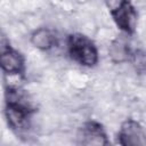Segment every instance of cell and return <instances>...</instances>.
<instances>
[{
    "label": "cell",
    "mask_w": 146,
    "mask_h": 146,
    "mask_svg": "<svg viewBox=\"0 0 146 146\" xmlns=\"http://www.w3.org/2000/svg\"><path fill=\"white\" fill-rule=\"evenodd\" d=\"M35 106L27 92L18 86H7L5 89V117L9 129L18 137L24 136L31 128Z\"/></svg>",
    "instance_id": "obj_1"
},
{
    "label": "cell",
    "mask_w": 146,
    "mask_h": 146,
    "mask_svg": "<svg viewBox=\"0 0 146 146\" xmlns=\"http://www.w3.org/2000/svg\"><path fill=\"white\" fill-rule=\"evenodd\" d=\"M67 54L76 64L84 67H94L98 63V49L95 42L82 33H72L66 41Z\"/></svg>",
    "instance_id": "obj_2"
},
{
    "label": "cell",
    "mask_w": 146,
    "mask_h": 146,
    "mask_svg": "<svg viewBox=\"0 0 146 146\" xmlns=\"http://www.w3.org/2000/svg\"><path fill=\"white\" fill-rule=\"evenodd\" d=\"M115 25L122 33L132 35L136 32L138 14L131 0H105Z\"/></svg>",
    "instance_id": "obj_3"
},
{
    "label": "cell",
    "mask_w": 146,
    "mask_h": 146,
    "mask_svg": "<svg viewBox=\"0 0 146 146\" xmlns=\"http://www.w3.org/2000/svg\"><path fill=\"white\" fill-rule=\"evenodd\" d=\"M1 70L5 75H23L25 72V58L24 56L13 48L5 36L1 41V55H0Z\"/></svg>",
    "instance_id": "obj_4"
},
{
    "label": "cell",
    "mask_w": 146,
    "mask_h": 146,
    "mask_svg": "<svg viewBox=\"0 0 146 146\" xmlns=\"http://www.w3.org/2000/svg\"><path fill=\"white\" fill-rule=\"evenodd\" d=\"M76 138L79 145L105 146L110 144L104 125L95 120L86 121L80 127Z\"/></svg>",
    "instance_id": "obj_5"
},
{
    "label": "cell",
    "mask_w": 146,
    "mask_h": 146,
    "mask_svg": "<svg viewBox=\"0 0 146 146\" xmlns=\"http://www.w3.org/2000/svg\"><path fill=\"white\" fill-rule=\"evenodd\" d=\"M117 143L122 146L146 145V131L138 121L128 117L121 123L117 132Z\"/></svg>",
    "instance_id": "obj_6"
},
{
    "label": "cell",
    "mask_w": 146,
    "mask_h": 146,
    "mask_svg": "<svg viewBox=\"0 0 146 146\" xmlns=\"http://www.w3.org/2000/svg\"><path fill=\"white\" fill-rule=\"evenodd\" d=\"M128 36L130 35L123 33L121 35H117L111 42L110 48H108V54L113 63L121 64V63H127L130 60L133 48L131 47V43Z\"/></svg>",
    "instance_id": "obj_7"
},
{
    "label": "cell",
    "mask_w": 146,
    "mask_h": 146,
    "mask_svg": "<svg viewBox=\"0 0 146 146\" xmlns=\"http://www.w3.org/2000/svg\"><path fill=\"white\" fill-rule=\"evenodd\" d=\"M31 43L40 50H50L57 44L56 34L47 27H40L31 34Z\"/></svg>",
    "instance_id": "obj_8"
},
{
    "label": "cell",
    "mask_w": 146,
    "mask_h": 146,
    "mask_svg": "<svg viewBox=\"0 0 146 146\" xmlns=\"http://www.w3.org/2000/svg\"><path fill=\"white\" fill-rule=\"evenodd\" d=\"M131 65L133 66L135 71L139 74L146 73V49L137 48L132 50L130 60Z\"/></svg>",
    "instance_id": "obj_9"
}]
</instances>
